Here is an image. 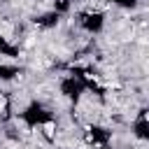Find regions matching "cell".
Segmentation results:
<instances>
[{
    "label": "cell",
    "mask_w": 149,
    "mask_h": 149,
    "mask_svg": "<svg viewBox=\"0 0 149 149\" xmlns=\"http://www.w3.org/2000/svg\"><path fill=\"white\" fill-rule=\"evenodd\" d=\"M44 133H47V135H54V123H51V121L44 123Z\"/></svg>",
    "instance_id": "cell-1"
},
{
    "label": "cell",
    "mask_w": 149,
    "mask_h": 149,
    "mask_svg": "<svg viewBox=\"0 0 149 149\" xmlns=\"http://www.w3.org/2000/svg\"><path fill=\"white\" fill-rule=\"evenodd\" d=\"M2 109H5V100L0 98V112H2Z\"/></svg>",
    "instance_id": "cell-2"
}]
</instances>
